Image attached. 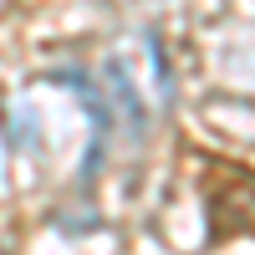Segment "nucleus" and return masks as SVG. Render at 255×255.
I'll use <instances>...</instances> for the list:
<instances>
[{
    "label": "nucleus",
    "mask_w": 255,
    "mask_h": 255,
    "mask_svg": "<svg viewBox=\"0 0 255 255\" xmlns=\"http://www.w3.org/2000/svg\"><path fill=\"white\" fill-rule=\"evenodd\" d=\"M46 82L51 87H72L77 92V102L87 108V118H92V138H87V153H82V189H92L97 184V174H102V163H108V143H113V102H108V92H102V82L87 72V67H56V72H46Z\"/></svg>",
    "instance_id": "obj_1"
},
{
    "label": "nucleus",
    "mask_w": 255,
    "mask_h": 255,
    "mask_svg": "<svg viewBox=\"0 0 255 255\" xmlns=\"http://www.w3.org/2000/svg\"><path fill=\"white\" fill-rule=\"evenodd\" d=\"M102 92H108V102H113V118L133 133V143H143L148 138V108H143V97L133 87V72H128L123 56L102 61Z\"/></svg>",
    "instance_id": "obj_2"
},
{
    "label": "nucleus",
    "mask_w": 255,
    "mask_h": 255,
    "mask_svg": "<svg viewBox=\"0 0 255 255\" xmlns=\"http://www.w3.org/2000/svg\"><path fill=\"white\" fill-rule=\"evenodd\" d=\"M0 123H5V143L10 148H20V153H31V148H36V118L31 113H0Z\"/></svg>",
    "instance_id": "obj_3"
},
{
    "label": "nucleus",
    "mask_w": 255,
    "mask_h": 255,
    "mask_svg": "<svg viewBox=\"0 0 255 255\" xmlns=\"http://www.w3.org/2000/svg\"><path fill=\"white\" fill-rule=\"evenodd\" d=\"M148 51H153V77H158V92L163 102L174 108V72H168V51H163V36L158 31H148Z\"/></svg>",
    "instance_id": "obj_4"
}]
</instances>
